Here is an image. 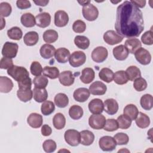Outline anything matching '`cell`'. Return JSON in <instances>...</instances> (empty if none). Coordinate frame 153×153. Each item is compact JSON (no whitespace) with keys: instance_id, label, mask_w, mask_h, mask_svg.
I'll return each instance as SVG.
<instances>
[{"instance_id":"cell-1","label":"cell","mask_w":153,"mask_h":153,"mask_svg":"<svg viewBox=\"0 0 153 153\" xmlns=\"http://www.w3.org/2000/svg\"><path fill=\"white\" fill-rule=\"evenodd\" d=\"M115 29L123 37L139 36L144 29L141 10L131 1H125L117 9Z\"/></svg>"},{"instance_id":"cell-2","label":"cell","mask_w":153,"mask_h":153,"mask_svg":"<svg viewBox=\"0 0 153 153\" xmlns=\"http://www.w3.org/2000/svg\"><path fill=\"white\" fill-rule=\"evenodd\" d=\"M7 74L17 82H22L29 78V73L27 70L22 66L13 65L7 70Z\"/></svg>"},{"instance_id":"cell-3","label":"cell","mask_w":153,"mask_h":153,"mask_svg":"<svg viewBox=\"0 0 153 153\" xmlns=\"http://www.w3.org/2000/svg\"><path fill=\"white\" fill-rule=\"evenodd\" d=\"M66 142L72 146H76L80 143V132L74 129L67 130L64 134Z\"/></svg>"},{"instance_id":"cell-4","label":"cell","mask_w":153,"mask_h":153,"mask_svg":"<svg viewBox=\"0 0 153 153\" xmlns=\"http://www.w3.org/2000/svg\"><path fill=\"white\" fill-rule=\"evenodd\" d=\"M19 49L17 44L11 42H6L2 49V54L4 57L13 59L17 56Z\"/></svg>"},{"instance_id":"cell-5","label":"cell","mask_w":153,"mask_h":153,"mask_svg":"<svg viewBox=\"0 0 153 153\" xmlns=\"http://www.w3.org/2000/svg\"><path fill=\"white\" fill-rule=\"evenodd\" d=\"M69 61L71 66L79 67L85 63L86 61L85 54L81 51H75L71 54Z\"/></svg>"},{"instance_id":"cell-6","label":"cell","mask_w":153,"mask_h":153,"mask_svg":"<svg viewBox=\"0 0 153 153\" xmlns=\"http://www.w3.org/2000/svg\"><path fill=\"white\" fill-rule=\"evenodd\" d=\"M99 145L103 151H112L115 149L117 143L114 137L109 136H105L100 138Z\"/></svg>"},{"instance_id":"cell-7","label":"cell","mask_w":153,"mask_h":153,"mask_svg":"<svg viewBox=\"0 0 153 153\" xmlns=\"http://www.w3.org/2000/svg\"><path fill=\"white\" fill-rule=\"evenodd\" d=\"M82 12L84 17L90 22L95 20L99 16V11L97 7L91 3L83 6Z\"/></svg>"},{"instance_id":"cell-8","label":"cell","mask_w":153,"mask_h":153,"mask_svg":"<svg viewBox=\"0 0 153 153\" xmlns=\"http://www.w3.org/2000/svg\"><path fill=\"white\" fill-rule=\"evenodd\" d=\"M106 120L105 117L101 114H93L89 117L88 124L93 129L100 130L104 127Z\"/></svg>"},{"instance_id":"cell-9","label":"cell","mask_w":153,"mask_h":153,"mask_svg":"<svg viewBox=\"0 0 153 153\" xmlns=\"http://www.w3.org/2000/svg\"><path fill=\"white\" fill-rule=\"evenodd\" d=\"M134 56L136 60L143 65H147L151 61V55L148 50L140 47L134 53Z\"/></svg>"},{"instance_id":"cell-10","label":"cell","mask_w":153,"mask_h":153,"mask_svg":"<svg viewBox=\"0 0 153 153\" xmlns=\"http://www.w3.org/2000/svg\"><path fill=\"white\" fill-rule=\"evenodd\" d=\"M108 55L107 49L102 46L95 48L91 53L92 60L96 63H102L104 62Z\"/></svg>"},{"instance_id":"cell-11","label":"cell","mask_w":153,"mask_h":153,"mask_svg":"<svg viewBox=\"0 0 153 153\" xmlns=\"http://www.w3.org/2000/svg\"><path fill=\"white\" fill-rule=\"evenodd\" d=\"M123 39V37L113 30H108L103 35L104 41L109 45H113L117 44L121 42Z\"/></svg>"},{"instance_id":"cell-12","label":"cell","mask_w":153,"mask_h":153,"mask_svg":"<svg viewBox=\"0 0 153 153\" xmlns=\"http://www.w3.org/2000/svg\"><path fill=\"white\" fill-rule=\"evenodd\" d=\"M69 22V16L63 10H58L54 14V24L56 26L62 27L67 25Z\"/></svg>"},{"instance_id":"cell-13","label":"cell","mask_w":153,"mask_h":153,"mask_svg":"<svg viewBox=\"0 0 153 153\" xmlns=\"http://www.w3.org/2000/svg\"><path fill=\"white\" fill-rule=\"evenodd\" d=\"M88 90L90 93L93 95L101 96L105 94L107 87L106 85L102 82L96 81L90 85Z\"/></svg>"},{"instance_id":"cell-14","label":"cell","mask_w":153,"mask_h":153,"mask_svg":"<svg viewBox=\"0 0 153 153\" xmlns=\"http://www.w3.org/2000/svg\"><path fill=\"white\" fill-rule=\"evenodd\" d=\"M118 108V103L114 99H108L103 103V110L110 115L115 114Z\"/></svg>"},{"instance_id":"cell-15","label":"cell","mask_w":153,"mask_h":153,"mask_svg":"<svg viewBox=\"0 0 153 153\" xmlns=\"http://www.w3.org/2000/svg\"><path fill=\"white\" fill-rule=\"evenodd\" d=\"M35 20L37 26L45 28L48 26L51 23V16L48 13L43 12L36 16Z\"/></svg>"},{"instance_id":"cell-16","label":"cell","mask_w":153,"mask_h":153,"mask_svg":"<svg viewBox=\"0 0 153 153\" xmlns=\"http://www.w3.org/2000/svg\"><path fill=\"white\" fill-rule=\"evenodd\" d=\"M59 80L62 85L64 86H70L74 84L75 77L71 71H65L59 74Z\"/></svg>"},{"instance_id":"cell-17","label":"cell","mask_w":153,"mask_h":153,"mask_svg":"<svg viewBox=\"0 0 153 153\" xmlns=\"http://www.w3.org/2000/svg\"><path fill=\"white\" fill-rule=\"evenodd\" d=\"M90 91L87 88L81 87L76 89L73 94L74 99L78 102H84L90 97Z\"/></svg>"},{"instance_id":"cell-18","label":"cell","mask_w":153,"mask_h":153,"mask_svg":"<svg viewBox=\"0 0 153 153\" xmlns=\"http://www.w3.org/2000/svg\"><path fill=\"white\" fill-rule=\"evenodd\" d=\"M88 109L93 114H101L103 111V103L100 99H93L88 103Z\"/></svg>"},{"instance_id":"cell-19","label":"cell","mask_w":153,"mask_h":153,"mask_svg":"<svg viewBox=\"0 0 153 153\" xmlns=\"http://www.w3.org/2000/svg\"><path fill=\"white\" fill-rule=\"evenodd\" d=\"M112 53L115 59L120 61L126 60L129 54L127 49L124 45H119L114 47Z\"/></svg>"},{"instance_id":"cell-20","label":"cell","mask_w":153,"mask_h":153,"mask_svg":"<svg viewBox=\"0 0 153 153\" xmlns=\"http://www.w3.org/2000/svg\"><path fill=\"white\" fill-rule=\"evenodd\" d=\"M71 54L69 50L66 48L62 47L56 50L54 56L57 62L60 63H66L70 57Z\"/></svg>"},{"instance_id":"cell-21","label":"cell","mask_w":153,"mask_h":153,"mask_svg":"<svg viewBox=\"0 0 153 153\" xmlns=\"http://www.w3.org/2000/svg\"><path fill=\"white\" fill-rule=\"evenodd\" d=\"M43 122L42 117L41 115L37 113H31L27 118V124L33 128L40 127Z\"/></svg>"},{"instance_id":"cell-22","label":"cell","mask_w":153,"mask_h":153,"mask_svg":"<svg viewBox=\"0 0 153 153\" xmlns=\"http://www.w3.org/2000/svg\"><path fill=\"white\" fill-rule=\"evenodd\" d=\"M55 47L49 44H45L42 45L39 50L40 55L45 59H48L53 57L56 53Z\"/></svg>"},{"instance_id":"cell-23","label":"cell","mask_w":153,"mask_h":153,"mask_svg":"<svg viewBox=\"0 0 153 153\" xmlns=\"http://www.w3.org/2000/svg\"><path fill=\"white\" fill-rule=\"evenodd\" d=\"M94 140V135L91 131L85 130L80 132V143L84 146H89Z\"/></svg>"},{"instance_id":"cell-24","label":"cell","mask_w":153,"mask_h":153,"mask_svg":"<svg viewBox=\"0 0 153 153\" xmlns=\"http://www.w3.org/2000/svg\"><path fill=\"white\" fill-rule=\"evenodd\" d=\"M141 46V42L137 38H129L125 41V47L127 49L128 53L131 54H134L135 51L140 48Z\"/></svg>"},{"instance_id":"cell-25","label":"cell","mask_w":153,"mask_h":153,"mask_svg":"<svg viewBox=\"0 0 153 153\" xmlns=\"http://www.w3.org/2000/svg\"><path fill=\"white\" fill-rule=\"evenodd\" d=\"M95 77V72L91 68H85L82 69L80 76V80L84 84H89L93 81Z\"/></svg>"},{"instance_id":"cell-26","label":"cell","mask_w":153,"mask_h":153,"mask_svg":"<svg viewBox=\"0 0 153 153\" xmlns=\"http://www.w3.org/2000/svg\"><path fill=\"white\" fill-rule=\"evenodd\" d=\"M134 120L137 126L141 128H145L150 124L149 117L146 114L142 112H138V114Z\"/></svg>"},{"instance_id":"cell-27","label":"cell","mask_w":153,"mask_h":153,"mask_svg":"<svg viewBox=\"0 0 153 153\" xmlns=\"http://www.w3.org/2000/svg\"><path fill=\"white\" fill-rule=\"evenodd\" d=\"M13 88V82L11 79L7 76H0V91L1 93H9Z\"/></svg>"},{"instance_id":"cell-28","label":"cell","mask_w":153,"mask_h":153,"mask_svg":"<svg viewBox=\"0 0 153 153\" xmlns=\"http://www.w3.org/2000/svg\"><path fill=\"white\" fill-rule=\"evenodd\" d=\"M39 40L38 33L35 31H30L27 32L24 37V43L27 46H33L36 44Z\"/></svg>"},{"instance_id":"cell-29","label":"cell","mask_w":153,"mask_h":153,"mask_svg":"<svg viewBox=\"0 0 153 153\" xmlns=\"http://www.w3.org/2000/svg\"><path fill=\"white\" fill-rule=\"evenodd\" d=\"M32 91L33 99L36 102L42 103L47 100L48 93L45 88H38L35 87Z\"/></svg>"},{"instance_id":"cell-30","label":"cell","mask_w":153,"mask_h":153,"mask_svg":"<svg viewBox=\"0 0 153 153\" xmlns=\"http://www.w3.org/2000/svg\"><path fill=\"white\" fill-rule=\"evenodd\" d=\"M20 22L23 26L26 27H32L36 25L35 17L30 13H26L20 17Z\"/></svg>"},{"instance_id":"cell-31","label":"cell","mask_w":153,"mask_h":153,"mask_svg":"<svg viewBox=\"0 0 153 153\" xmlns=\"http://www.w3.org/2000/svg\"><path fill=\"white\" fill-rule=\"evenodd\" d=\"M114 75L113 71L108 68H102L99 73L100 79L107 83L111 82L114 79Z\"/></svg>"},{"instance_id":"cell-32","label":"cell","mask_w":153,"mask_h":153,"mask_svg":"<svg viewBox=\"0 0 153 153\" xmlns=\"http://www.w3.org/2000/svg\"><path fill=\"white\" fill-rule=\"evenodd\" d=\"M141 107L146 110L149 111L152 109L153 105V97L151 94H145L143 95L140 100Z\"/></svg>"},{"instance_id":"cell-33","label":"cell","mask_w":153,"mask_h":153,"mask_svg":"<svg viewBox=\"0 0 153 153\" xmlns=\"http://www.w3.org/2000/svg\"><path fill=\"white\" fill-rule=\"evenodd\" d=\"M74 43L75 45L82 50H85L90 45L89 39L82 35H76L74 38Z\"/></svg>"},{"instance_id":"cell-34","label":"cell","mask_w":153,"mask_h":153,"mask_svg":"<svg viewBox=\"0 0 153 153\" xmlns=\"http://www.w3.org/2000/svg\"><path fill=\"white\" fill-rule=\"evenodd\" d=\"M53 124L54 127L57 130L63 128L66 124V118L63 114L57 113L53 118Z\"/></svg>"},{"instance_id":"cell-35","label":"cell","mask_w":153,"mask_h":153,"mask_svg":"<svg viewBox=\"0 0 153 153\" xmlns=\"http://www.w3.org/2000/svg\"><path fill=\"white\" fill-rule=\"evenodd\" d=\"M54 100L55 105L60 108H65L69 103L68 97L66 94L62 93L57 94L54 97Z\"/></svg>"},{"instance_id":"cell-36","label":"cell","mask_w":153,"mask_h":153,"mask_svg":"<svg viewBox=\"0 0 153 153\" xmlns=\"http://www.w3.org/2000/svg\"><path fill=\"white\" fill-rule=\"evenodd\" d=\"M42 73L44 76L51 79H56L59 76V70L55 66H45L43 69Z\"/></svg>"},{"instance_id":"cell-37","label":"cell","mask_w":153,"mask_h":153,"mask_svg":"<svg viewBox=\"0 0 153 153\" xmlns=\"http://www.w3.org/2000/svg\"><path fill=\"white\" fill-rule=\"evenodd\" d=\"M58 33L55 30L53 29H48L45 30L42 35L44 41L47 43H53L56 42L58 39Z\"/></svg>"},{"instance_id":"cell-38","label":"cell","mask_w":153,"mask_h":153,"mask_svg":"<svg viewBox=\"0 0 153 153\" xmlns=\"http://www.w3.org/2000/svg\"><path fill=\"white\" fill-rule=\"evenodd\" d=\"M123 112L124 115L128 117L131 120H134L138 114L139 111L136 105L128 104L124 107Z\"/></svg>"},{"instance_id":"cell-39","label":"cell","mask_w":153,"mask_h":153,"mask_svg":"<svg viewBox=\"0 0 153 153\" xmlns=\"http://www.w3.org/2000/svg\"><path fill=\"white\" fill-rule=\"evenodd\" d=\"M83 113L82 108L76 105L71 106L69 109V115L72 120H79L82 117Z\"/></svg>"},{"instance_id":"cell-40","label":"cell","mask_w":153,"mask_h":153,"mask_svg":"<svg viewBox=\"0 0 153 153\" xmlns=\"http://www.w3.org/2000/svg\"><path fill=\"white\" fill-rule=\"evenodd\" d=\"M128 79L134 81L136 78L141 76V72L139 68L136 66H130L128 67L126 71Z\"/></svg>"},{"instance_id":"cell-41","label":"cell","mask_w":153,"mask_h":153,"mask_svg":"<svg viewBox=\"0 0 153 153\" xmlns=\"http://www.w3.org/2000/svg\"><path fill=\"white\" fill-rule=\"evenodd\" d=\"M17 96L20 101L27 102L32 99L33 97V91L31 89H19L17 91Z\"/></svg>"},{"instance_id":"cell-42","label":"cell","mask_w":153,"mask_h":153,"mask_svg":"<svg viewBox=\"0 0 153 153\" xmlns=\"http://www.w3.org/2000/svg\"><path fill=\"white\" fill-rule=\"evenodd\" d=\"M55 110V105L54 103L50 100H45L42 102L41 107V113L44 115H49Z\"/></svg>"},{"instance_id":"cell-43","label":"cell","mask_w":153,"mask_h":153,"mask_svg":"<svg viewBox=\"0 0 153 153\" xmlns=\"http://www.w3.org/2000/svg\"><path fill=\"white\" fill-rule=\"evenodd\" d=\"M114 82L118 85L125 84L128 81L126 71H117L114 75Z\"/></svg>"},{"instance_id":"cell-44","label":"cell","mask_w":153,"mask_h":153,"mask_svg":"<svg viewBox=\"0 0 153 153\" xmlns=\"http://www.w3.org/2000/svg\"><path fill=\"white\" fill-rule=\"evenodd\" d=\"M118 127L121 129H127L128 128L131 124V120L124 114H121L118 117L117 120Z\"/></svg>"},{"instance_id":"cell-45","label":"cell","mask_w":153,"mask_h":153,"mask_svg":"<svg viewBox=\"0 0 153 153\" xmlns=\"http://www.w3.org/2000/svg\"><path fill=\"white\" fill-rule=\"evenodd\" d=\"M7 35L11 39L19 41L22 38L23 32L20 27L14 26L7 30Z\"/></svg>"},{"instance_id":"cell-46","label":"cell","mask_w":153,"mask_h":153,"mask_svg":"<svg viewBox=\"0 0 153 153\" xmlns=\"http://www.w3.org/2000/svg\"><path fill=\"white\" fill-rule=\"evenodd\" d=\"M33 83L35 87L38 88H45L48 83V80L47 78L44 75H39L35 76L33 78Z\"/></svg>"},{"instance_id":"cell-47","label":"cell","mask_w":153,"mask_h":153,"mask_svg":"<svg viewBox=\"0 0 153 153\" xmlns=\"http://www.w3.org/2000/svg\"><path fill=\"white\" fill-rule=\"evenodd\" d=\"M146 81L142 77H139L134 80L133 87L137 91H142L147 87Z\"/></svg>"},{"instance_id":"cell-48","label":"cell","mask_w":153,"mask_h":153,"mask_svg":"<svg viewBox=\"0 0 153 153\" xmlns=\"http://www.w3.org/2000/svg\"><path fill=\"white\" fill-rule=\"evenodd\" d=\"M12 11L11 5L6 2H3L0 4V15L1 17H8L10 15Z\"/></svg>"},{"instance_id":"cell-49","label":"cell","mask_w":153,"mask_h":153,"mask_svg":"<svg viewBox=\"0 0 153 153\" xmlns=\"http://www.w3.org/2000/svg\"><path fill=\"white\" fill-rule=\"evenodd\" d=\"M119 128L118 122L115 119H108L106 120L105 124L104 126V130L107 131H114Z\"/></svg>"},{"instance_id":"cell-50","label":"cell","mask_w":153,"mask_h":153,"mask_svg":"<svg viewBox=\"0 0 153 153\" xmlns=\"http://www.w3.org/2000/svg\"><path fill=\"white\" fill-rule=\"evenodd\" d=\"M114 138L117 143V145H126L128 143L129 140V137L128 135L124 133H117L114 136Z\"/></svg>"},{"instance_id":"cell-51","label":"cell","mask_w":153,"mask_h":153,"mask_svg":"<svg viewBox=\"0 0 153 153\" xmlns=\"http://www.w3.org/2000/svg\"><path fill=\"white\" fill-rule=\"evenodd\" d=\"M56 143L55 141L51 139H48L45 140L42 144V148L45 152L50 153L54 152L56 149Z\"/></svg>"},{"instance_id":"cell-52","label":"cell","mask_w":153,"mask_h":153,"mask_svg":"<svg viewBox=\"0 0 153 153\" xmlns=\"http://www.w3.org/2000/svg\"><path fill=\"white\" fill-rule=\"evenodd\" d=\"M30 71L33 75L37 76L41 75L43 69L41 65L38 62L34 61L30 65Z\"/></svg>"},{"instance_id":"cell-53","label":"cell","mask_w":153,"mask_h":153,"mask_svg":"<svg viewBox=\"0 0 153 153\" xmlns=\"http://www.w3.org/2000/svg\"><path fill=\"white\" fill-rule=\"evenodd\" d=\"M72 29L76 33H82L86 29V24L82 20H77L73 23Z\"/></svg>"},{"instance_id":"cell-54","label":"cell","mask_w":153,"mask_h":153,"mask_svg":"<svg viewBox=\"0 0 153 153\" xmlns=\"http://www.w3.org/2000/svg\"><path fill=\"white\" fill-rule=\"evenodd\" d=\"M142 42L145 44L151 45L153 44V37H152V29L150 30L145 32L141 36Z\"/></svg>"},{"instance_id":"cell-55","label":"cell","mask_w":153,"mask_h":153,"mask_svg":"<svg viewBox=\"0 0 153 153\" xmlns=\"http://www.w3.org/2000/svg\"><path fill=\"white\" fill-rule=\"evenodd\" d=\"M13 65H13V62L12 59L4 57L1 59V61H0L1 69H8Z\"/></svg>"},{"instance_id":"cell-56","label":"cell","mask_w":153,"mask_h":153,"mask_svg":"<svg viewBox=\"0 0 153 153\" xmlns=\"http://www.w3.org/2000/svg\"><path fill=\"white\" fill-rule=\"evenodd\" d=\"M31 86H32V81L30 77L22 82H18L19 89H22V90L31 89Z\"/></svg>"},{"instance_id":"cell-57","label":"cell","mask_w":153,"mask_h":153,"mask_svg":"<svg viewBox=\"0 0 153 153\" xmlns=\"http://www.w3.org/2000/svg\"><path fill=\"white\" fill-rule=\"evenodd\" d=\"M16 5L17 8H19L20 10L26 9L29 8L31 7V4L29 1H17L16 2Z\"/></svg>"},{"instance_id":"cell-58","label":"cell","mask_w":153,"mask_h":153,"mask_svg":"<svg viewBox=\"0 0 153 153\" xmlns=\"http://www.w3.org/2000/svg\"><path fill=\"white\" fill-rule=\"evenodd\" d=\"M52 133L51 128L47 124H44L41 127V133L44 136H48Z\"/></svg>"},{"instance_id":"cell-59","label":"cell","mask_w":153,"mask_h":153,"mask_svg":"<svg viewBox=\"0 0 153 153\" xmlns=\"http://www.w3.org/2000/svg\"><path fill=\"white\" fill-rule=\"evenodd\" d=\"M138 8H143L146 4V1H130Z\"/></svg>"},{"instance_id":"cell-60","label":"cell","mask_w":153,"mask_h":153,"mask_svg":"<svg viewBox=\"0 0 153 153\" xmlns=\"http://www.w3.org/2000/svg\"><path fill=\"white\" fill-rule=\"evenodd\" d=\"M33 2L36 5H39V6H41V7H45L48 4L49 1H33Z\"/></svg>"},{"instance_id":"cell-61","label":"cell","mask_w":153,"mask_h":153,"mask_svg":"<svg viewBox=\"0 0 153 153\" xmlns=\"http://www.w3.org/2000/svg\"><path fill=\"white\" fill-rule=\"evenodd\" d=\"M1 30L3 29L4 27L5 26V20L4 19L3 17H1Z\"/></svg>"},{"instance_id":"cell-62","label":"cell","mask_w":153,"mask_h":153,"mask_svg":"<svg viewBox=\"0 0 153 153\" xmlns=\"http://www.w3.org/2000/svg\"><path fill=\"white\" fill-rule=\"evenodd\" d=\"M78 3H79L81 4V5H82V6H84L89 3H90V1H78Z\"/></svg>"}]
</instances>
